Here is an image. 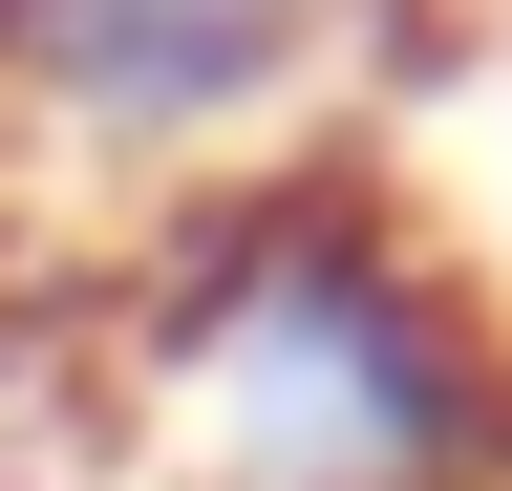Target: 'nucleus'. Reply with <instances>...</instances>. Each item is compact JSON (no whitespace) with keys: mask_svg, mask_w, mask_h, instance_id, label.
Here are the masks:
<instances>
[{"mask_svg":"<svg viewBox=\"0 0 512 491\" xmlns=\"http://www.w3.org/2000/svg\"><path fill=\"white\" fill-rule=\"evenodd\" d=\"M384 65H427V0H0V321L235 171H299Z\"/></svg>","mask_w":512,"mask_h":491,"instance_id":"obj_2","label":"nucleus"},{"mask_svg":"<svg viewBox=\"0 0 512 491\" xmlns=\"http://www.w3.org/2000/svg\"><path fill=\"white\" fill-rule=\"evenodd\" d=\"M43 385V491H491L512 321L342 150L150 214L86 299L0 321Z\"/></svg>","mask_w":512,"mask_h":491,"instance_id":"obj_1","label":"nucleus"}]
</instances>
